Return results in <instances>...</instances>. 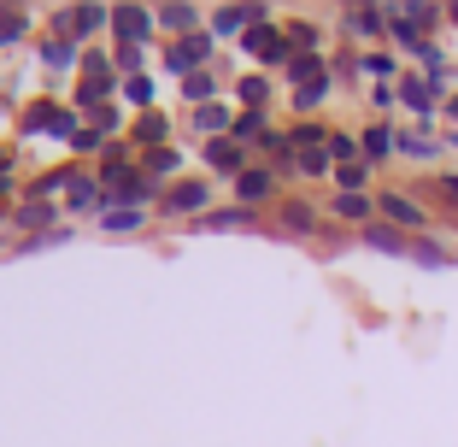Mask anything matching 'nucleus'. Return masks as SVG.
I'll return each mask as SVG.
<instances>
[{
	"label": "nucleus",
	"mask_w": 458,
	"mask_h": 447,
	"mask_svg": "<svg viewBox=\"0 0 458 447\" xmlns=\"http://www.w3.org/2000/svg\"><path fill=\"white\" fill-rule=\"evenodd\" d=\"M394 89H400V107H411L423 124H429L435 112H441V100H435V89H429V77H423V71H405V77L394 82Z\"/></svg>",
	"instance_id": "obj_11"
},
{
	"label": "nucleus",
	"mask_w": 458,
	"mask_h": 447,
	"mask_svg": "<svg viewBox=\"0 0 458 447\" xmlns=\"http://www.w3.org/2000/svg\"><path fill=\"white\" fill-rule=\"evenodd\" d=\"M153 18H159V30H176V41L194 36V30L206 24V18L194 13V6H182V0H171V6H153Z\"/></svg>",
	"instance_id": "obj_21"
},
{
	"label": "nucleus",
	"mask_w": 458,
	"mask_h": 447,
	"mask_svg": "<svg viewBox=\"0 0 458 447\" xmlns=\"http://www.w3.org/2000/svg\"><path fill=\"white\" fill-rule=\"evenodd\" d=\"M411 265H429V271H446V265H453V254H446L441 242H429V236H411Z\"/></svg>",
	"instance_id": "obj_35"
},
{
	"label": "nucleus",
	"mask_w": 458,
	"mask_h": 447,
	"mask_svg": "<svg viewBox=\"0 0 458 447\" xmlns=\"http://www.w3.org/2000/svg\"><path fill=\"white\" fill-rule=\"evenodd\" d=\"M242 47L259 59V65H270V71H288V59H294V47H288V30H283V24H270V18L247 24Z\"/></svg>",
	"instance_id": "obj_4"
},
{
	"label": "nucleus",
	"mask_w": 458,
	"mask_h": 447,
	"mask_svg": "<svg viewBox=\"0 0 458 447\" xmlns=\"http://www.w3.org/2000/svg\"><path fill=\"white\" fill-rule=\"evenodd\" d=\"M341 30H347V36H359V41L388 36V6H347V13H341Z\"/></svg>",
	"instance_id": "obj_12"
},
{
	"label": "nucleus",
	"mask_w": 458,
	"mask_h": 447,
	"mask_svg": "<svg viewBox=\"0 0 458 447\" xmlns=\"http://www.w3.org/2000/svg\"><path fill=\"white\" fill-rule=\"evenodd\" d=\"M30 36V6H0V47H18Z\"/></svg>",
	"instance_id": "obj_31"
},
{
	"label": "nucleus",
	"mask_w": 458,
	"mask_h": 447,
	"mask_svg": "<svg viewBox=\"0 0 458 447\" xmlns=\"http://www.w3.org/2000/svg\"><path fill=\"white\" fill-rule=\"evenodd\" d=\"M370 100H377V107H382V112H388V107H394V100H400V89H394V82H377V89H370Z\"/></svg>",
	"instance_id": "obj_44"
},
{
	"label": "nucleus",
	"mask_w": 458,
	"mask_h": 447,
	"mask_svg": "<svg viewBox=\"0 0 458 447\" xmlns=\"http://www.w3.org/2000/svg\"><path fill=\"white\" fill-rule=\"evenodd\" d=\"M200 159L212 165V171H224L229 183H235V176H242L247 165H253V159H247V148H242V142H229V136H212V142L200 148Z\"/></svg>",
	"instance_id": "obj_10"
},
{
	"label": "nucleus",
	"mask_w": 458,
	"mask_h": 447,
	"mask_svg": "<svg viewBox=\"0 0 458 447\" xmlns=\"http://www.w3.org/2000/svg\"><path fill=\"white\" fill-rule=\"evenodd\" d=\"M159 206L171 218H194V212H212V189H206V176H176V183H165V194H159Z\"/></svg>",
	"instance_id": "obj_5"
},
{
	"label": "nucleus",
	"mask_w": 458,
	"mask_h": 447,
	"mask_svg": "<svg viewBox=\"0 0 458 447\" xmlns=\"http://www.w3.org/2000/svg\"><path fill=\"white\" fill-rule=\"evenodd\" d=\"M276 224H283L288 236H318L324 218H318V206H311V201H276Z\"/></svg>",
	"instance_id": "obj_17"
},
{
	"label": "nucleus",
	"mask_w": 458,
	"mask_h": 447,
	"mask_svg": "<svg viewBox=\"0 0 458 447\" xmlns=\"http://www.w3.org/2000/svg\"><path fill=\"white\" fill-rule=\"evenodd\" d=\"M130 142H135V148H171V118H165V112L159 107H153V112H141V118H135L130 124Z\"/></svg>",
	"instance_id": "obj_15"
},
{
	"label": "nucleus",
	"mask_w": 458,
	"mask_h": 447,
	"mask_svg": "<svg viewBox=\"0 0 458 447\" xmlns=\"http://www.w3.org/2000/svg\"><path fill=\"white\" fill-rule=\"evenodd\" d=\"M65 189H71V171H47V176L30 183V201H54V194H65Z\"/></svg>",
	"instance_id": "obj_40"
},
{
	"label": "nucleus",
	"mask_w": 458,
	"mask_h": 447,
	"mask_svg": "<svg viewBox=\"0 0 458 447\" xmlns=\"http://www.w3.org/2000/svg\"><path fill=\"white\" fill-rule=\"evenodd\" d=\"M13 230H30V236L59 230V206L54 201H18L13 206Z\"/></svg>",
	"instance_id": "obj_13"
},
{
	"label": "nucleus",
	"mask_w": 458,
	"mask_h": 447,
	"mask_svg": "<svg viewBox=\"0 0 458 447\" xmlns=\"http://www.w3.org/2000/svg\"><path fill=\"white\" fill-rule=\"evenodd\" d=\"M18 171V159H13V148H0V176H13Z\"/></svg>",
	"instance_id": "obj_47"
},
{
	"label": "nucleus",
	"mask_w": 458,
	"mask_h": 447,
	"mask_svg": "<svg viewBox=\"0 0 458 447\" xmlns=\"http://www.w3.org/2000/svg\"><path fill=\"white\" fill-rule=\"evenodd\" d=\"M135 165H141V176H148V183H159V189H165V176L182 171V153H176V148H153V153H141Z\"/></svg>",
	"instance_id": "obj_24"
},
{
	"label": "nucleus",
	"mask_w": 458,
	"mask_h": 447,
	"mask_svg": "<svg viewBox=\"0 0 458 447\" xmlns=\"http://www.w3.org/2000/svg\"><path fill=\"white\" fill-rule=\"evenodd\" d=\"M446 24H453V30H458V0H453V6H446Z\"/></svg>",
	"instance_id": "obj_49"
},
{
	"label": "nucleus",
	"mask_w": 458,
	"mask_h": 447,
	"mask_svg": "<svg viewBox=\"0 0 458 447\" xmlns=\"http://www.w3.org/2000/svg\"><path fill=\"white\" fill-rule=\"evenodd\" d=\"M112 95H118V65H112V54L89 47V54H82V89H77V100H71V107L95 118V112L112 107Z\"/></svg>",
	"instance_id": "obj_1"
},
{
	"label": "nucleus",
	"mask_w": 458,
	"mask_h": 447,
	"mask_svg": "<svg viewBox=\"0 0 458 447\" xmlns=\"http://www.w3.org/2000/svg\"><path fill=\"white\" fill-rule=\"evenodd\" d=\"M370 171L377 165H335V194H370Z\"/></svg>",
	"instance_id": "obj_32"
},
{
	"label": "nucleus",
	"mask_w": 458,
	"mask_h": 447,
	"mask_svg": "<svg viewBox=\"0 0 458 447\" xmlns=\"http://www.w3.org/2000/svg\"><path fill=\"white\" fill-rule=\"evenodd\" d=\"M153 30H159V18H153L148 6H112V36H118V47H141V41H153Z\"/></svg>",
	"instance_id": "obj_8"
},
{
	"label": "nucleus",
	"mask_w": 458,
	"mask_h": 447,
	"mask_svg": "<svg viewBox=\"0 0 458 447\" xmlns=\"http://www.w3.org/2000/svg\"><path fill=\"white\" fill-rule=\"evenodd\" d=\"M159 183H148L141 176V165L135 171H123V176H112V183H100V212H123V206H141L148 212V201H159Z\"/></svg>",
	"instance_id": "obj_3"
},
{
	"label": "nucleus",
	"mask_w": 458,
	"mask_h": 447,
	"mask_svg": "<svg viewBox=\"0 0 458 447\" xmlns=\"http://www.w3.org/2000/svg\"><path fill=\"white\" fill-rule=\"evenodd\" d=\"M229 124H235V112H229L224 100H212V107H194V130H200L206 142H212V136H229Z\"/></svg>",
	"instance_id": "obj_26"
},
{
	"label": "nucleus",
	"mask_w": 458,
	"mask_h": 447,
	"mask_svg": "<svg viewBox=\"0 0 458 447\" xmlns=\"http://www.w3.org/2000/svg\"><path fill=\"white\" fill-rule=\"evenodd\" d=\"M329 89H335V77H329V82H311V89H288V100H294L300 118H311V112H318V107L329 100Z\"/></svg>",
	"instance_id": "obj_36"
},
{
	"label": "nucleus",
	"mask_w": 458,
	"mask_h": 447,
	"mask_svg": "<svg viewBox=\"0 0 458 447\" xmlns=\"http://www.w3.org/2000/svg\"><path fill=\"white\" fill-rule=\"evenodd\" d=\"M18 130H24V136H59V142H71L82 130V112L77 107H59V100H30L24 118H18Z\"/></svg>",
	"instance_id": "obj_2"
},
{
	"label": "nucleus",
	"mask_w": 458,
	"mask_h": 447,
	"mask_svg": "<svg viewBox=\"0 0 458 447\" xmlns=\"http://www.w3.org/2000/svg\"><path fill=\"white\" fill-rule=\"evenodd\" d=\"M259 18H270V6H259V0H247V6H212L206 13V30L217 36H247V24H259Z\"/></svg>",
	"instance_id": "obj_9"
},
{
	"label": "nucleus",
	"mask_w": 458,
	"mask_h": 447,
	"mask_svg": "<svg viewBox=\"0 0 458 447\" xmlns=\"http://www.w3.org/2000/svg\"><path fill=\"white\" fill-rule=\"evenodd\" d=\"M329 159H335V165H359L364 159L359 136H352V130H335V136H329Z\"/></svg>",
	"instance_id": "obj_38"
},
{
	"label": "nucleus",
	"mask_w": 458,
	"mask_h": 447,
	"mask_svg": "<svg viewBox=\"0 0 458 447\" xmlns=\"http://www.w3.org/2000/svg\"><path fill=\"white\" fill-rule=\"evenodd\" d=\"M265 136H270V112H235V124H229V142H242V148H259Z\"/></svg>",
	"instance_id": "obj_22"
},
{
	"label": "nucleus",
	"mask_w": 458,
	"mask_h": 447,
	"mask_svg": "<svg viewBox=\"0 0 458 447\" xmlns=\"http://www.w3.org/2000/svg\"><path fill=\"white\" fill-rule=\"evenodd\" d=\"M283 30H288V47H294V54H324V24L294 18V24H283Z\"/></svg>",
	"instance_id": "obj_27"
},
{
	"label": "nucleus",
	"mask_w": 458,
	"mask_h": 447,
	"mask_svg": "<svg viewBox=\"0 0 458 447\" xmlns=\"http://www.w3.org/2000/svg\"><path fill=\"white\" fill-rule=\"evenodd\" d=\"M335 218L341 224H359V230H370L377 224V194H335Z\"/></svg>",
	"instance_id": "obj_19"
},
{
	"label": "nucleus",
	"mask_w": 458,
	"mask_h": 447,
	"mask_svg": "<svg viewBox=\"0 0 458 447\" xmlns=\"http://www.w3.org/2000/svg\"><path fill=\"white\" fill-rule=\"evenodd\" d=\"M329 136H335V130H329V124H318V118H300L294 130H288L294 153H300V148H329Z\"/></svg>",
	"instance_id": "obj_33"
},
{
	"label": "nucleus",
	"mask_w": 458,
	"mask_h": 447,
	"mask_svg": "<svg viewBox=\"0 0 458 447\" xmlns=\"http://www.w3.org/2000/svg\"><path fill=\"white\" fill-rule=\"evenodd\" d=\"M400 153H405V159H435L441 142H435L429 130H400Z\"/></svg>",
	"instance_id": "obj_37"
},
{
	"label": "nucleus",
	"mask_w": 458,
	"mask_h": 447,
	"mask_svg": "<svg viewBox=\"0 0 458 447\" xmlns=\"http://www.w3.org/2000/svg\"><path fill=\"white\" fill-rule=\"evenodd\" d=\"M65 206H71V212H89V206H100V176H89V171H71Z\"/></svg>",
	"instance_id": "obj_25"
},
{
	"label": "nucleus",
	"mask_w": 458,
	"mask_h": 447,
	"mask_svg": "<svg viewBox=\"0 0 458 447\" xmlns=\"http://www.w3.org/2000/svg\"><path fill=\"white\" fill-rule=\"evenodd\" d=\"M41 65H54V71H77L82 65V47L71 36H47L41 41Z\"/></svg>",
	"instance_id": "obj_23"
},
{
	"label": "nucleus",
	"mask_w": 458,
	"mask_h": 447,
	"mask_svg": "<svg viewBox=\"0 0 458 447\" xmlns=\"http://www.w3.org/2000/svg\"><path fill=\"white\" fill-rule=\"evenodd\" d=\"M446 148H458V130H446Z\"/></svg>",
	"instance_id": "obj_50"
},
{
	"label": "nucleus",
	"mask_w": 458,
	"mask_h": 447,
	"mask_svg": "<svg viewBox=\"0 0 458 447\" xmlns=\"http://www.w3.org/2000/svg\"><path fill=\"white\" fill-rule=\"evenodd\" d=\"M13 194H18V171H13V176H0V201H13Z\"/></svg>",
	"instance_id": "obj_46"
},
{
	"label": "nucleus",
	"mask_w": 458,
	"mask_h": 447,
	"mask_svg": "<svg viewBox=\"0 0 458 447\" xmlns=\"http://www.w3.org/2000/svg\"><path fill=\"white\" fill-rule=\"evenodd\" d=\"M283 77H288V89H311V82H329V77H335V65H329L324 54H294Z\"/></svg>",
	"instance_id": "obj_14"
},
{
	"label": "nucleus",
	"mask_w": 458,
	"mask_h": 447,
	"mask_svg": "<svg viewBox=\"0 0 458 447\" xmlns=\"http://www.w3.org/2000/svg\"><path fill=\"white\" fill-rule=\"evenodd\" d=\"M235 100H242V112H265L270 107V77H253V71H247V77L235 82Z\"/></svg>",
	"instance_id": "obj_29"
},
{
	"label": "nucleus",
	"mask_w": 458,
	"mask_h": 447,
	"mask_svg": "<svg viewBox=\"0 0 458 447\" xmlns=\"http://www.w3.org/2000/svg\"><path fill=\"white\" fill-rule=\"evenodd\" d=\"M359 65H364V77H377V82H388V77H400V59H394V54H382V47H377V54H364V59H359Z\"/></svg>",
	"instance_id": "obj_41"
},
{
	"label": "nucleus",
	"mask_w": 458,
	"mask_h": 447,
	"mask_svg": "<svg viewBox=\"0 0 458 447\" xmlns=\"http://www.w3.org/2000/svg\"><path fill=\"white\" fill-rule=\"evenodd\" d=\"M405 18H411V30H418L423 41H429V30H441V24H446V6H429V0H411V6H405Z\"/></svg>",
	"instance_id": "obj_34"
},
{
	"label": "nucleus",
	"mask_w": 458,
	"mask_h": 447,
	"mask_svg": "<svg viewBox=\"0 0 458 447\" xmlns=\"http://www.w3.org/2000/svg\"><path fill=\"white\" fill-rule=\"evenodd\" d=\"M276 183H283V171L276 165H247L242 176H235V206H265V201H276Z\"/></svg>",
	"instance_id": "obj_7"
},
{
	"label": "nucleus",
	"mask_w": 458,
	"mask_h": 447,
	"mask_svg": "<svg viewBox=\"0 0 458 447\" xmlns=\"http://www.w3.org/2000/svg\"><path fill=\"white\" fill-rule=\"evenodd\" d=\"M364 247H377V254H394V259H411V236L405 230H394V224H370V230H364Z\"/></svg>",
	"instance_id": "obj_20"
},
{
	"label": "nucleus",
	"mask_w": 458,
	"mask_h": 447,
	"mask_svg": "<svg viewBox=\"0 0 458 447\" xmlns=\"http://www.w3.org/2000/svg\"><path fill=\"white\" fill-rule=\"evenodd\" d=\"M259 212L253 206H212L206 218H194V230H253Z\"/></svg>",
	"instance_id": "obj_18"
},
{
	"label": "nucleus",
	"mask_w": 458,
	"mask_h": 447,
	"mask_svg": "<svg viewBox=\"0 0 458 447\" xmlns=\"http://www.w3.org/2000/svg\"><path fill=\"white\" fill-rule=\"evenodd\" d=\"M377 212H382V224H394V230H405V236H423V224H429V212H423L405 189H382Z\"/></svg>",
	"instance_id": "obj_6"
},
{
	"label": "nucleus",
	"mask_w": 458,
	"mask_h": 447,
	"mask_svg": "<svg viewBox=\"0 0 458 447\" xmlns=\"http://www.w3.org/2000/svg\"><path fill=\"white\" fill-rule=\"evenodd\" d=\"M123 100H130V107H141V112L159 107V100H153V71H148V77H123Z\"/></svg>",
	"instance_id": "obj_39"
},
{
	"label": "nucleus",
	"mask_w": 458,
	"mask_h": 447,
	"mask_svg": "<svg viewBox=\"0 0 458 447\" xmlns=\"http://www.w3.org/2000/svg\"><path fill=\"white\" fill-rule=\"evenodd\" d=\"M100 230H106V236H135V230H148V212H141V206H123V212H100Z\"/></svg>",
	"instance_id": "obj_30"
},
{
	"label": "nucleus",
	"mask_w": 458,
	"mask_h": 447,
	"mask_svg": "<svg viewBox=\"0 0 458 447\" xmlns=\"http://www.w3.org/2000/svg\"><path fill=\"white\" fill-rule=\"evenodd\" d=\"M112 65H118L123 77H148V54H141V47H118V54H112Z\"/></svg>",
	"instance_id": "obj_42"
},
{
	"label": "nucleus",
	"mask_w": 458,
	"mask_h": 447,
	"mask_svg": "<svg viewBox=\"0 0 458 447\" xmlns=\"http://www.w3.org/2000/svg\"><path fill=\"white\" fill-rule=\"evenodd\" d=\"M441 112H446V124H453V130H458V89H453V95L441 100Z\"/></svg>",
	"instance_id": "obj_45"
},
{
	"label": "nucleus",
	"mask_w": 458,
	"mask_h": 447,
	"mask_svg": "<svg viewBox=\"0 0 458 447\" xmlns=\"http://www.w3.org/2000/svg\"><path fill=\"white\" fill-rule=\"evenodd\" d=\"M65 242H71V230L59 224V230H47V236H30V242L18 247V254H41V247H65Z\"/></svg>",
	"instance_id": "obj_43"
},
{
	"label": "nucleus",
	"mask_w": 458,
	"mask_h": 447,
	"mask_svg": "<svg viewBox=\"0 0 458 447\" xmlns=\"http://www.w3.org/2000/svg\"><path fill=\"white\" fill-rule=\"evenodd\" d=\"M441 194H446V201L458 206V176H441Z\"/></svg>",
	"instance_id": "obj_48"
},
{
	"label": "nucleus",
	"mask_w": 458,
	"mask_h": 447,
	"mask_svg": "<svg viewBox=\"0 0 458 447\" xmlns=\"http://www.w3.org/2000/svg\"><path fill=\"white\" fill-rule=\"evenodd\" d=\"M288 176H335V159H329V148H300Z\"/></svg>",
	"instance_id": "obj_28"
},
{
	"label": "nucleus",
	"mask_w": 458,
	"mask_h": 447,
	"mask_svg": "<svg viewBox=\"0 0 458 447\" xmlns=\"http://www.w3.org/2000/svg\"><path fill=\"white\" fill-rule=\"evenodd\" d=\"M359 148H364V165H382V159L400 153V130H394V124H364Z\"/></svg>",
	"instance_id": "obj_16"
}]
</instances>
